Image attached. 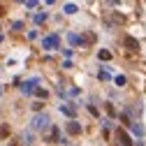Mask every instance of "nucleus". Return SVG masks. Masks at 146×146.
Returning <instances> with one entry per match:
<instances>
[{
    "label": "nucleus",
    "instance_id": "1",
    "mask_svg": "<svg viewBox=\"0 0 146 146\" xmlns=\"http://www.w3.org/2000/svg\"><path fill=\"white\" fill-rule=\"evenodd\" d=\"M51 127V118L49 114H37L33 118V130H49Z\"/></svg>",
    "mask_w": 146,
    "mask_h": 146
},
{
    "label": "nucleus",
    "instance_id": "5",
    "mask_svg": "<svg viewBox=\"0 0 146 146\" xmlns=\"http://www.w3.org/2000/svg\"><path fill=\"white\" fill-rule=\"evenodd\" d=\"M125 46L132 49V51H137V49H139V42H137L135 37H125Z\"/></svg>",
    "mask_w": 146,
    "mask_h": 146
},
{
    "label": "nucleus",
    "instance_id": "14",
    "mask_svg": "<svg viewBox=\"0 0 146 146\" xmlns=\"http://www.w3.org/2000/svg\"><path fill=\"white\" fill-rule=\"evenodd\" d=\"M35 21H37V23H44V21H46V14H44V12L37 14V16H35Z\"/></svg>",
    "mask_w": 146,
    "mask_h": 146
},
{
    "label": "nucleus",
    "instance_id": "11",
    "mask_svg": "<svg viewBox=\"0 0 146 146\" xmlns=\"http://www.w3.org/2000/svg\"><path fill=\"white\" fill-rule=\"evenodd\" d=\"M74 12H77V5H72V3L65 5V14H74Z\"/></svg>",
    "mask_w": 146,
    "mask_h": 146
},
{
    "label": "nucleus",
    "instance_id": "8",
    "mask_svg": "<svg viewBox=\"0 0 146 146\" xmlns=\"http://www.w3.org/2000/svg\"><path fill=\"white\" fill-rule=\"evenodd\" d=\"M33 86H35V81H28V84H23V86H21V90H23V93L28 95V93H33V90H35Z\"/></svg>",
    "mask_w": 146,
    "mask_h": 146
},
{
    "label": "nucleus",
    "instance_id": "17",
    "mask_svg": "<svg viewBox=\"0 0 146 146\" xmlns=\"http://www.w3.org/2000/svg\"><path fill=\"white\" fill-rule=\"evenodd\" d=\"M26 7H28V9H35V7H37V3H35V0H28Z\"/></svg>",
    "mask_w": 146,
    "mask_h": 146
},
{
    "label": "nucleus",
    "instance_id": "9",
    "mask_svg": "<svg viewBox=\"0 0 146 146\" xmlns=\"http://www.w3.org/2000/svg\"><path fill=\"white\" fill-rule=\"evenodd\" d=\"M60 111H63V114H67V116H74V109L67 107V104H60Z\"/></svg>",
    "mask_w": 146,
    "mask_h": 146
},
{
    "label": "nucleus",
    "instance_id": "18",
    "mask_svg": "<svg viewBox=\"0 0 146 146\" xmlns=\"http://www.w3.org/2000/svg\"><path fill=\"white\" fill-rule=\"evenodd\" d=\"M0 16H5V5H0Z\"/></svg>",
    "mask_w": 146,
    "mask_h": 146
},
{
    "label": "nucleus",
    "instance_id": "15",
    "mask_svg": "<svg viewBox=\"0 0 146 146\" xmlns=\"http://www.w3.org/2000/svg\"><path fill=\"white\" fill-rule=\"evenodd\" d=\"M35 93H37V95H40V98H42V100H44V98H46V95H49V93H46V90H44V88H35Z\"/></svg>",
    "mask_w": 146,
    "mask_h": 146
},
{
    "label": "nucleus",
    "instance_id": "10",
    "mask_svg": "<svg viewBox=\"0 0 146 146\" xmlns=\"http://www.w3.org/2000/svg\"><path fill=\"white\" fill-rule=\"evenodd\" d=\"M33 139H35V137H33V132H30V130H26V132H23V144H33Z\"/></svg>",
    "mask_w": 146,
    "mask_h": 146
},
{
    "label": "nucleus",
    "instance_id": "12",
    "mask_svg": "<svg viewBox=\"0 0 146 146\" xmlns=\"http://www.w3.org/2000/svg\"><path fill=\"white\" fill-rule=\"evenodd\" d=\"M98 56H100V60H109V58H111V53H109V51H100Z\"/></svg>",
    "mask_w": 146,
    "mask_h": 146
},
{
    "label": "nucleus",
    "instance_id": "4",
    "mask_svg": "<svg viewBox=\"0 0 146 146\" xmlns=\"http://www.w3.org/2000/svg\"><path fill=\"white\" fill-rule=\"evenodd\" d=\"M53 46H58V37H53V35H51V37L44 40V49H53Z\"/></svg>",
    "mask_w": 146,
    "mask_h": 146
},
{
    "label": "nucleus",
    "instance_id": "16",
    "mask_svg": "<svg viewBox=\"0 0 146 146\" xmlns=\"http://www.w3.org/2000/svg\"><path fill=\"white\" fill-rule=\"evenodd\" d=\"M42 107H44V102H33V109H35V111H40Z\"/></svg>",
    "mask_w": 146,
    "mask_h": 146
},
{
    "label": "nucleus",
    "instance_id": "6",
    "mask_svg": "<svg viewBox=\"0 0 146 146\" xmlns=\"http://www.w3.org/2000/svg\"><path fill=\"white\" fill-rule=\"evenodd\" d=\"M111 23H125L123 14H111V21H107V26H111Z\"/></svg>",
    "mask_w": 146,
    "mask_h": 146
},
{
    "label": "nucleus",
    "instance_id": "3",
    "mask_svg": "<svg viewBox=\"0 0 146 146\" xmlns=\"http://www.w3.org/2000/svg\"><path fill=\"white\" fill-rule=\"evenodd\" d=\"M67 132H70V135H79V132H81V125H79L77 121H70V123H67Z\"/></svg>",
    "mask_w": 146,
    "mask_h": 146
},
{
    "label": "nucleus",
    "instance_id": "19",
    "mask_svg": "<svg viewBox=\"0 0 146 146\" xmlns=\"http://www.w3.org/2000/svg\"><path fill=\"white\" fill-rule=\"evenodd\" d=\"M3 90H5V88H3V86H0V93H3Z\"/></svg>",
    "mask_w": 146,
    "mask_h": 146
},
{
    "label": "nucleus",
    "instance_id": "7",
    "mask_svg": "<svg viewBox=\"0 0 146 146\" xmlns=\"http://www.w3.org/2000/svg\"><path fill=\"white\" fill-rule=\"evenodd\" d=\"M49 141H56L58 139V130H56V127H49V135H44Z\"/></svg>",
    "mask_w": 146,
    "mask_h": 146
},
{
    "label": "nucleus",
    "instance_id": "2",
    "mask_svg": "<svg viewBox=\"0 0 146 146\" xmlns=\"http://www.w3.org/2000/svg\"><path fill=\"white\" fill-rule=\"evenodd\" d=\"M116 141H118V146H135V144L130 141V137H127V132L123 130V127H118V130H116Z\"/></svg>",
    "mask_w": 146,
    "mask_h": 146
},
{
    "label": "nucleus",
    "instance_id": "13",
    "mask_svg": "<svg viewBox=\"0 0 146 146\" xmlns=\"http://www.w3.org/2000/svg\"><path fill=\"white\" fill-rule=\"evenodd\" d=\"M7 135H9V127H7V125H3V127H0V137H3V139H5Z\"/></svg>",
    "mask_w": 146,
    "mask_h": 146
}]
</instances>
